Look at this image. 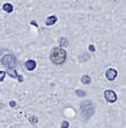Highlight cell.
<instances>
[{"label":"cell","mask_w":126,"mask_h":128,"mask_svg":"<svg viewBox=\"0 0 126 128\" xmlns=\"http://www.w3.org/2000/svg\"><path fill=\"white\" fill-rule=\"evenodd\" d=\"M81 82H82L83 84H89L90 83V77L89 76H87V74H84V76H82V78H81Z\"/></svg>","instance_id":"9c48e42d"},{"label":"cell","mask_w":126,"mask_h":128,"mask_svg":"<svg viewBox=\"0 0 126 128\" xmlns=\"http://www.w3.org/2000/svg\"><path fill=\"white\" fill-rule=\"evenodd\" d=\"M1 63H2L3 66H6L7 69H13L15 65H16V58L15 56L12 54H8V55H5L2 58H1Z\"/></svg>","instance_id":"3957f363"},{"label":"cell","mask_w":126,"mask_h":128,"mask_svg":"<svg viewBox=\"0 0 126 128\" xmlns=\"http://www.w3.org/2000/svg\"><path fill=\"white\" fill-rule=\"evenodd\" d=\"M51 61L54 64L59 65L66 61V51L63 48H54L51 51Z\"/></svg>","instance_id":"6da1fadb"},{"label":"cell","mask_w":126,"mask_h":128,"mask_svg":"<svg viewBox=\"0 0 126 128\" xmlns=\"http://www.w3.org/2000/svg\"><path fill=\"white\" fill-rule=\"evenodd\" d=\"M2 8H3V10H5V12H8V13L13 12V6H12L10 4H5V5L2 6Z\"/></svg>","instance_id":"ba28073f"},{"label":"cell","mask_w":126,"mask_h":128,"mask_svg":"<svg viewBox=\"0 0 126 128\" xmlns=\"http://www.w3.org/2000/svg\"><path fill=\"white\" fill-rule=\"evenodd\" d=\"M104 98H105V100L108 102H115L117 100V94L112 90H106L104 92Z\"/></svg>","instance_id":"277c9868"},{"label":"cell","mask_w":126,"mask_h":128,"mask_svg":"<svg viewBox=\"0 0 126 128\" xmlns=\"http://www.w3.org/2000/svg\"><path fill=\"white\" fill-rule=\"evenodd\" d=\"M24 66H26L27 70L33 71V70H35V68H36V62L33 61V60H29V61H27V62H26Z\"/></svg>","instance_id":"8992f818"},{"label":"cell","mask_w":126,"mask_h":128,"mask_svg":"<svg viewBox=\"0 0 126 128\" xmlns=\"http://www.w3.org/2000/svg\"><path fill=\"white\" fill-rule=\"evenodd\" d=\"M81 114L84 119H89L94 114V105L90 101H84L81 104Z\"/></svg>","instance_id":"7a4b0ae2"},{"label":"cell","mask_w":126,"mask_h":128,"mask_svg":"<svg viewBox=\"0 0 126 128\" xmlns=\"http://www.w3.org/2000/svg\"><path fill=\"white\" fill-rule=\"evenodd\" d=\"M56 21H57V16H54V15L49 16L46 19V24H47V26H52L53 24H56Z\"/></svg>","instance_id":"52a82bcc"},{"label":"cell","mask_w":126,"mask_h":128,"mask_svg":"<svg viewBox=\"0 0 126 128\" xmlns=\"http://www.w3.org/2000/svg\"><path fill=\"white\" fill-rule=\"evenodd\" d=\"M29 120H30V122H31V124H36V122H37V118H36V116H34V118H30Z\"/></svg>","instance_id":"5bb4252c"},{"label":"cell","mask_w":126,"mask_h":128,"mask_svg":"<svg viewBox=\"0 0 126 128\" xmlns=\"http://www.w3.org/2000/svg\"><path fill=\"white\" fill-rule=\"evenodd\" d=\"M90 50H91V51H94V50H95V48H94L93 46H90Z\"/></svg>","instance_id":"2e32d148"},{"label":"cell","mask_w":126,"mask_h":128,"mask_svg":"<svg viewBox=\"0 0 126 128\" xmlns=\"http://www.w3.org/2000/svg\"><path fill=\"white\" fill-rule=\"evenodd\" d=\"M59 42H60V46H68V41H67L66 38H65V37L60 38Z\"/></svg>","instance_id":"30bf717a"},{"label":"cell","mask_w":126,"mask_h":128,"mask_svg":"<svg viewBox=\"0 0 126 128\" xmlns=\"http://www.w3.org/2000/svg\"><path fill=\"white\" fill-rule=\"evenodd\" d=\"M9 105H10V106H12V107H15V106H16V102H15V101H14V100H12V101H10V102H9Z\"/></svg>","instance_id":"9a60e30c"},{"label":"cell","mask_w":126,"mask_h":128,"mask_svg":"<svg viewBox=\"0 0 126 128\" xmlns=\"http://www.w3.org/2000/svg\"><path fill=\"white\" fill-rule=\"evenodd\" d=\"M76 96H80V97H84V96H86V93H84L83 91H81V90H78V91H76Z\"/></svg>","instance_id":"7c38bea8"},{"label":"cell","mask_w":126,"mask_h":128,"mask_svg":"<svg viewBox=\"0 0 126 128\" xmlns=\"http://www.w3.org/2000/svg\"><path fill=\"white\" fill-rule=\"evenodd\" d=\"M68 126H70V124L67 121H63L61 122V128H68Z\"/></svg>","instance_id":"4fadbf2b"},{"label":"cell","mask_w":126,"mask_h":128,"mask_svg":"<svg viewBox=\"0 0 126 128\" xmlns=\"http://www.w3.org/2000/svg\"><path fill=\"white\" fill-rule=\"evenodd\" d=\"M105 76L109 80H115L117 77V71L115 69H109V70H106Z\"/></svg>","instance_id":"5b68a950"},{"label":"cell","mask_w":126,"mask_h":128,"mask_svg":"<svg viewBox=\"0 0 126 128\" xmlns=\"http://www.w3.org/2000/svg\"><path fill=\"white\" fill-rule=\"evenodd\" d=\"M5 76H6V72L5 71H0V82H2L5 79Z\"/></svg>","instance_id":"8fae6325"}]
</instances>
